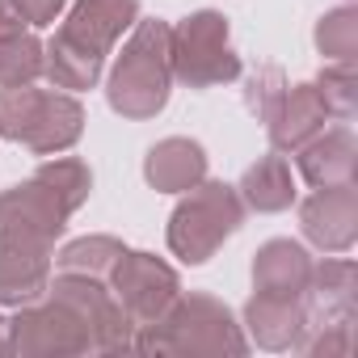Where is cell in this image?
Wrapping results in <instances>:
<instances>
[{
    "label": "cell",
    "instance_id": "1",
    "mask_svg": "<svg viewBox=\"0 0 358 358\" xmlns=\"http://www.w3.org/2000/svg\"><path fill=\"white\" fill-rule=\"evenodd\" d=\"M131 341L143 354H245V333L232 312L211 295H182Z\"/></svg>",
    "mask_w": 358,
    "mask_h": 358
},
{
    "label": "cell",
    "instance_id": "2",
    "mask_svg": "<svg viewBox=\"0 0 358 358\" xmlns=\"http://www.w3.org/2000/svg\"><path fill=\"white\" fill-rule=\"evenodd\" d=\"M173 85V64H169V26L164 22H139L131 43L122 47L106 97L122 118H152L164 110Z\"/></svg>",
    "mask_w": 358,
    "mask_h": 358
},
{
    "label": "cell",
    "instance_id": "3",
    "mask_svg": "<svg viewBox=\"0 0 358 358\" xmlns=\"http://www.w3.org/2000/svg\"><path fill=\"white\" fill-rule=\"evenodd\" d=\"M245 224V203L236 194V186L224 182H203L190 190V199L177 203L173 220H169V249L190 262L203 266L215 257V249Z\"/></svg>",
    "mask_w": 358,
    "mask_h": 358
},
{
    "label": "cell",
    "instance_id": "4",
    "mask_svg": "<svg viewBox=\"0 0 358 358\" xmlns=\"http://www.w3.org/2000/svg\"><path fill=\"white\" fill-rule=\"evenodd\" d=\"M169 64L173 76L190 89H215L241 76V59L228 47V17L215 9L190 13L177 30H169Z\"/></svg>",
    "mask_w": 358,
    "mask_h": 358
},
{
    "label": "cell",
    "instance_id": "5",
    "mask_svg": "<svg viewBox=\"0 0 358 358\" xmlns=\"http://www.w3.org/2000/svg\"><path fill=\"white\" fill-rule=\"evenodd\" d=\"M47 295H55L59 303H68L93 337V350H131V316L127 308L114 299V291H106L93 274H72L64 270L55 282H47Z\"/></svg>",
    "mask_w": 358,
    "mask_h": 358
},
{
    "label": "cell",
    "instance_id": "6",
    "mask_svg": "<svg viewBox=\"0 0 358 358\" xmlns=\"http://www.w3.org/2000/svg\"><path fill=\"white\" fill-rule=\"evenodd\" d=\"M9 350L13 354H85L93 350L89 324L47 295V303H22L17 320L9 324Z\"/></svg>",
    "mask_w": 358,
    "mask_h": 358
},
{
    "label": "cell",
    "instance_id": "7",
    "mask_svg": "<svg viewBox=\"0 0 358 358\" xmlns=\"http://www.w3.org/2000/svg\"><path fill=\"white\" fill-rule=\"evenodd\" d=\"M110 278H114V299L139 324L156 320L177 299V291H182V287H177V274L160 257H152V253H127L122 249V257L110 266Z\"/></svg>",
    "mask_w": 358,
    "mask_h": 358
},
{
    "label": "cell",
    "instance_id": "8",
    "mask_svg": "<svg viewBox=\"0 0 358 358\" xmlns=\"http://www.w3.org/2000/svg\"><path fill=\"white\" fill-rule=\"evenodd\" d=\"M51 245L30 232H0V303L22 308L47 295L51 282Z\"/></svg>",
    "mask_w": 358,
    "mask_h": 358
},
{
    "label": "cell",
    "instance_id": "9",
    "mask_svg": "<svg viewBox=\"0 0 358 358\" xmlns=\"http://www.w3.org/2000/svg\"><path fill=\"white\" fill-rule=\"evenodd\" d=\"M299 228L316 249L345 253L358 236V190H354V182L316 186V194L303 199V207H299Z\"/></svg>",
    "mask_w": 358,
    "mask_h": 358
},
{
    "label": "cell",
    "instance_id": "10",
    "mask_svg": "<svg viewBox=\"0 0 358 358\" xmlns=\"http://www.w3.org/2000/svg\"><path fill=\"white\" fill-rule=\"evenodd\" d=\"M68 215L72 211L59 203V194L43 177H30V182L0 194V232H30V236L55 241L64 232Z\"/></svg>",
    "mask_w": 358,
    "mask_h": 358
},
{
    "label": "cell",
    "instance_id": "11",
    "mask_svg": "<svg viewBox=\"0 0 358 358\" xmlns=\"http://www.w3.org/2000/svg\"><path fill=\"white\" fill-rule=\"evenodd\" d=\"M135 17H139V0H76L59 34L106 59V51L122 38V30Z\"/></svg>",
    "mask_w": 358,
    "mask_h": 358
},
{
    "label": "cell",
    "instance_id": "12",
    "mask_svg": "<svg viewBox=\"0 0 358 358\" xmlns=\"http://www.w3.org/2000/svg\"><path fill=\"white\" fill-rule=\"evenodd\" d=\"M329 118H333V114L324 110L316 85H287V93H282L274 118L266 122V127H270V143H274V152H299L312 135L324 131Z\"/></svg>",
    "mask_w": 358,
    "mask_h": 358
},
{
    "label": "cell",
    "instance_id": "13",
    "mask_svg": "<svg viewBox=\"0 0 358 358\" xmlns=\"http://www.w3.org/2000/svg\"><path fill=\"white\" fill-rule=\"evenodd\" d=\"M303 312L308 324L303 329H320V324H350L354 320V262H324L312 266L308 291H303Z\"/></svg>",
    "mask_w": 358,
    "mask_h": 358
},
{
    "label": "cell",
    "instance_id": "14",
    "mask_svg": "<svg viewBox=\"0 0 358 358\" xmlns=\"http://www.w3.org/2000/svg\"><path fill=\"white\" fill-rule=\"evenodd\" d=\"M312 278V257L295 241H266L253 257V287L257 295H278V299H303Z\"/></svg>",
    "mask_w": 358,
    "mask_h": 358
},
{
    "label": "cell",
    "instance_id": "15",
    "mask_svg": "<svg viewBox=\"0 0 358 358\" xmlns=\"http://www.w3.org/2000/svg\"><path fill=\"white\" fill-rule=\"evenodd\" d=\"M143 177L164 194H186L207 177V152L194 139H160L143 160Z\"/></svg>",
    "mask_w": 358,
    "mask_h": 358
},
{
    "label": "cell",
    "instance_id": "16",
    "mask_svg": "<svg viewBox=\"0 0 358 358\" xmlns=\"http://www.w3.org/2000/svg\"><path fill=\"white\" fill-rule=\"evenodd\" d=\"M354 164H358V143L350 127L320 131L299 148V173L312 186H345L354 182Z\"/></svg>",
    "mask_w": 358,
    "mask_h": 358
},
{
    "label": "cell",
    "instance_id": "17",
    "mask_svg": "<svg viewBox=\"0 0 358 358\" xmlns=\"http://www.w3.org/2000/svg\"><path fill=\"white\" fill-rule=\"evenodd\" d=\"M245 324H249V333H253L257 345H266V350H287V345H299V341H303L308 312H303V299L253 295V299L245 303Z\"/></svg>",
    "mask_w": 358,
    "mask_h": 358
},
{
    "label": "cell",
    "instance_id": "18",
    "mask_svg": "<svg viewBox=\"0 0 358 358\" xmlns=\"http://www.w3.org/2000/svg\"><path fill=\"white\" fill-rule=\"evenodd\" d=\"M80 131H85L80 101L68 97V93H43V106H38V114H34V122H30L22 143L30 152H38V156H51V152L72 148L80 139Z\"/></svg>",
    "mask_w": 358,
    "mask_h": 358
},
{
    "label": "cell",
    "instance_id": "19",
    "mask_svg": "<svg viewBox=\"0 0 358 358\" xmlns=\"http://www.w3.org/2000/svg\"><path fill=\"white\" fill-rule=\"evenodd\" d=\"M236 194L253 211H287L295 203V182H291L287 160L282 156H262L257 164H249Z\"/></svg>",
    "mask_w": 358,
    "mask_h": 358
},
{
    "label": "cell",
    "instance_id": "20",
    "mask_svg": "<svg viewBox=\"0 0 358 358\" xmlns=\"http://www.w3.org/2000/svg\"><path fill=\"white\" fill-rule=\"evenodd\" d=\"M101 55L85 51L80 43L55 34L47 47H43V76L55 85V89H93L97 76H101Z\"/></svg>",
    "mask_w": 358,
    "mask_h": 358
},
{
    "label": "cell",
    "instance_id": "21",
    "mask_svg": "<svg viewBox=\"0 0 358 358\" xmlns=\"http://www.w3.org/2000/svg\"><path fill=\"white\" fill-rule=\"evenodd\" d=\"M43 76V43L34 34H13L0 43V89L13 85H30Z\"/></svg>",
    "mask_w": 358,
    "mask_h": 358
},
{
    "label": "cell",
    "instance_id": "22",
    "mask_svg": "<svg viewBox=\"0 0 358 358\" xmlns=\"http://www.w3.org/2000/svg\"><path fill=\"white\" fill-rule=\"evenodd\" d=\"M316 47L333 64H354V51H358V13L350 5L324 13L320 26H316Z\"/></svg>",
    "mask_w": 358,
    "mask_h": 358
},
{
    "label": "cell",
    "instance_id": "23",
    "mask_svg": "<svg viewBox=\"0 0 358 358\" xmlns=\"http://www.w3.org/2000/svg\"><path fill=\"white\" fill-rule=\"evenodd\" d=\"M118 257H122V245H118L114 236H85V241H72L55 262H59V270L101 278V274H110V266H114Z\"/></svg>",
    "mask_w": 358,
    "mask_h": 358
},
{
    "label": "cell",
    "instance_id": "24",
    "mask_svg": "<svg viewBox=\"0 0 358 358\" xmlns=\"http://www.w3.org/2000/svg\"><path fill=\"white\" fill-rule=\"evenodd\" d=\"M34 177H43V182L59 194V203H64L68 211H76V207L89 199V190H93V173H89V164L76 160V156H64V160L43 164Z\"/></svg>",
    "mask_w": 358,
    "mask_h": 358
},
{
    "label": "cell",
    "instance_id": "25",
    "mask_svg": "<svg viewBox=\"0 0 358 358\" xmlns=\"http://www.w3.org/2000/svg\"><path fill=\"white\" fill-rule=\"evenodd\" d=\"M43 106V89H30V85H13V89H0V135L22 143L34 114Z\"/></svg>",
    "mask_w": 358,
    "mask_h": 358
},
{
    "label": "cell",
    "instance_id": "26",
    "mask_svg": "<svg viewBox=\"0 0 358 358\" xmlns=\"http://www.w3.org/2000/svg\"><path fill=\"white\" fill-rule=\"evenodd\" d=\"M316 93H320V101H324L329 114L350 118L354 101H358V93H354V64H329L320 72V80H316Z\"/></svg>",
    "mask_w": 358,
    "mask_h": 358
},
{
    "label": "cell",
    "instance_id": "27",
    "mask_svg": "<svg viewBox=\"0 0 358 358\" xmlns=\"http://www.w3.org/2000/svg\"><path fill=\"white\" fill-rule=\"evenodd\" d=\"M282 93H287V76H282L278 68H257V72L249 76L245 106H249L262 122H270L274 110H278V101H282Z\"/></svg>",
    "mask_w": 358,
    "mask_h": 358
},
{
    "label": "cell",
    "instance_id": "28",
    "mask_svg": "<svg viewBox=\"0 0 358 358\" xmlns=\"http://www.w3.org/2000/svg\"><path fill=\"white\" fill-rule=\"evenodd\" d=\"M26 26H51L64 9V0H9Z\"/></svg>",
    "mask_w": 358,
    "mask_h": 358
},
{
    "label": "cell",
    "instance_id": "29",
    "mask_svg": "<svg viewBox=\"0 0 358 358\" xmlns=\"http://www.w3.org/2000/svg\"><path fill=\"white\" fill-rule=\"evenodd\" d=\"M22 17H17V9L9 5V0H0V43H5V38H13V34H22Z\"/></svg>",
    "mask_w": 358,
    "mask_h": 358
},
{
    "label": "cell",
    "instance_id": "30",
    "mask_svg": "<svg viewBox=\"0 0 358 358\" xmlns=\"http://www.w3.org/2000/svg\"><path fill=\"white\" fill-rule=\"evenodd\" d=\"M9 350V320H0V354Z\"/></svg>",
    "mask_w": 358,
    "mask_h": 358
}]
</instances>
